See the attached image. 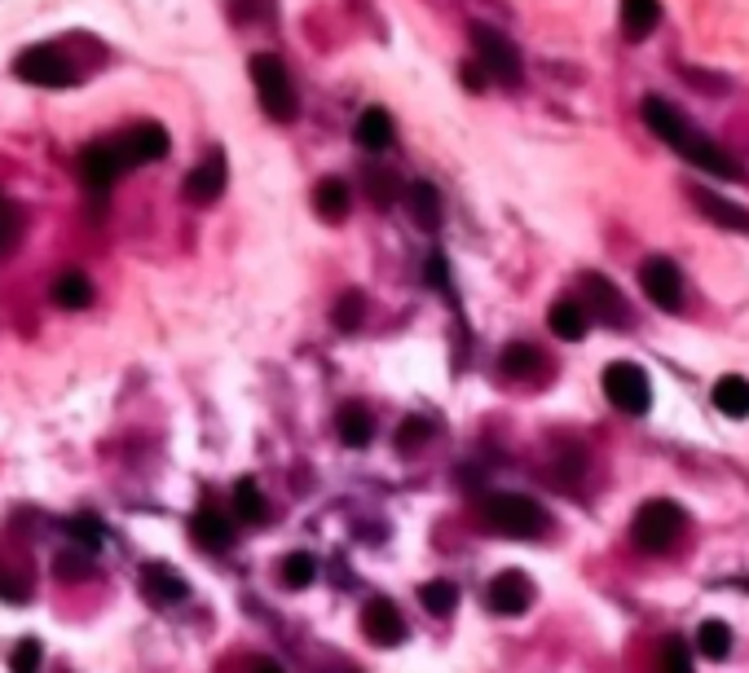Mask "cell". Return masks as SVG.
Masks as SVG:
<instances>
[{"mask_svg":"<svg viewBox=\"0 0 749 673\" xmlns=\"http://www.w3.org/2000/svg\"><path fill=\"white\" fill-rule=\"evenodd\" d=\"M225 190V154L212 150L199 158V167L186 177V199L190 203H216V194Z\"/></svg>","mask_w":749,"mask_h":673,"instance_id":"cell-15","label":"cell"},{"mask_svg":"<svg viewBox=\"0 0 749 673\" xmlns=\"http://www.w3.org/2000/svg\"><path fill=\"white\" fill-rule=\"evenodd\" d=\"M423 278H428L432 286H445V260H441V256H432V260L423 264Z\"/></svg>","mask_w":749,"mask_h":673,"instance_id":"cell-40","label":"cell"},{"mask_svg":"<svg viewBox=\"0 0 749 673\" xmlns=\"http://www.w3.org/2000/svg\"><path fill=\"white\" fill-rule=\"evenodd\" d=\"M54 304L58 308H89L93 304V282H89V273H80V269H62L58 273V282H54Z\"/></svg>","mask_w":749,"mask_h":673,"instance_id":"cell-24","label":"cell"},{"mask_svg":"<svg viewBox=\"0 0 749 673\" xmlns=\"http://www.w3.org/2000/svg\"><path fill=\"white\" fill-rule=\"evenodd\" d=\"M697 651H701L705 660H727V651H732V629H727L723 621H701V629H697Z\"/></svg>","mask_w":749,"mask_h":673,"instance_id":"cell-29","label":"cell"},{"mask_svg":"<svg viewBox=\"0 0 749 673\" xmlns=\"http://www.w3.org/2000/svg\"><path fill=\"white\" fill-rule=\"evenodd\" d=\"M251 673H282V669H278L273 660H256V664H251Z\"/></svg>","mask_w":749,"mask_h":673,"instance_id":"cell-42","label":"cell"},{"mask_svg":"<svg viewBox=\"0 0 749 673\" xmlns=\"http://www.w3.org/2000/svg\"><path fill=\"white\" fill-rule=\"evenodd\" d=\"M54 572H58L62 581H71V577H89V572H93V555H89V551H80V546H67V551H58V555H54Z\"/></svg>","mask_w":749,"mask_h":673,"instance_id":"cell-33","label":"cell"},{"mask_svg":"<svg viewBox=\"0 0 749 673\" xmlns=\"http://www.w3.org/2000/svg\"><path fill=\"white\" fill-rule=\"evenodd\" d=\"M132 167V158H128V150H124V141L115 137V141H93V145H84L80 150V158H75V173H80V181L89 186V190H110L124 173Z\"/></svg>","mask_w":749,"mask_h":673,"instance_id":"cell-6","label":"cell"},{"mask_svg":"<svg viewBox=\"0 0 749 673\" xmlns=\"http://www.w3.org/2000/svg\"><path fill=\"white\" fill-rule=\"evenodd\" d=\"M40 664H45L40 638H23V642L14 647V656H10V669H14V673H40Z\"/></svg>","mask_w":749,"mask_h":673,"instance_id":"cell-37","label":"cell"},{"mask_svg":"<svg viewBox=\"0 0 749 673\" xmlns=\"http://www.w3.org/2000/svg\"><path fill=\"white\" fill-rule=\"evenodd\" d=\"M141 590L155 599V603H186V599H190V581H186L182 572L164 568V564L141 568Z\"/></svg>","mask_w":749,"mask_h":673,"instance_id":"cell-16","label":"cell"},{"mask_svg":"<svg viewBox=\"0 0 749 673\" xmlns=\"http://www.w3.org/2000/svg\"><path fill=\"white\" fill-rule=\"evenodd\" d=\"M468 36H472V49H477V67H481L490 80H499V84H520V80H525V62H520L516 45H512L499 27L472 23Z\"/></svg>","mask_w":749,"mask_h":673,"instance_id":"cell-4","label":"cell"},{"mask_svg":"<svg viewBox=\"0 0 749 673\" xmlns=\"http://www.w3.org/2000/svg\"><path fill=\"white\" fill-rule=\"evenodd\" d=\"M362 317H366V299H362L358 291H344L340 304H336V312H331V321H336L340 330H358Z\"/></svg>","mask_w":749,"mask_h":673,"instance_id":"cell-34","label":"cell"},{"mask_svg":"<svg viewBox=\"0 0 749 673\" xmlns=\"http://www.w3.org/2000/svg\"><path fill=\"white\" fill-rule=\"evenodd\" d=\"M362 634L375 642V647H397L406 642V616L393 599H371L362 607Z\"/></svg>","mask_w":749,"mask_h":673,"instance_id":"cell-11","label":"cell"},{"mask_svg":"<svg viewBox=\"0 0 749 673\" xmlns=\"http://www.w3.org/2000/svg\"><path fill=\"white\" fill-rule=\"evenodd\" d=\"M0 599H10V603L32 599V568L10 551H0Z\"/></svg>","mask_w":749,"mask_h":673,"instance_id":"cell-18","label":"cell"},{"mask_svg":"<svg viewBox=\"0 0 749 673\" xmlns=\"http://www.w3.org/2000/svg\"><path fill=\"white\" fill-rule=\"evenodd\" d=\"M485 80H490V75H485L477 62H468V67H464V84H468V88H485Z\"/></svg>","mask_w":749,"mask_h":673,"instance_id":"cell-41","label":"cell"},{"mask_svg":"<svg viewBox=\"0 0 749 673\" xmlns=\"http://www.w3.org/2000/svg\"><path fill=\"white\" fill-rule=\"evenodd\" d=\"M67 533H71V542L80 546V551H97L102 546V524L93 520V516H75V520H67Z\"/></svg>","mask_w":749,"mask_h":673,"instance_id":"cell-36","label":"cell"},{"mask_svg":"<svg viewBox=\"0 0 749 673\" xmlns=\"http://www.w3.org/2000/svg\"><path fill=\"white\" fill-rule=\"evenodd\" d=\"M481 524L499 538H516V542H529V538H542L547 533V511L538 507L534 497H520V493H494L485 497L481 507Z\"/></svg>","mask_w":749,"mask_h":673,"instance_id":"cell-2","label":"cell"},{"mask_svg":"<svg viewBox=\"0 0 749 673\" xmlns=\"http://www.w3.org/2000/svg\"><path fill=\"white\" fill-rule=\"evenodd\" d=\"M406 199H410V216H414V225H423V229H436V225H441V190H436V186L414 181Z\"/></svg>","mask_w":749,"mask_h":673,"instance_id":"cell-26","label":"cell"},{"mask_svg":"<svg viewBox=\"0 0 749 673\" xmlns=\"http://www.w3.org/2000/svg\"><path fill=\"white\" fill-rule=\"evenodd\" d=\"M234 516H238L243 524H251V529H260V524L269 520V501H265V493H260V484H256L251 475H243V480L234 484Z\"/></svg>","mask_w":749,"mask_h":673,"instance_id":"cell-19","label":"cell"},{"mask_svg":"<svg viewBox=\"0 0 749 673\" xmlns=\"http://www.w3.org/2000/svg\"><path fill=\"white\" fill-rule=\"evenodd\" d=\"M679 533H683V511L675 507V501L657 497V501H644V507L635 511L631 538H635V546H640V551L662 555V551H670V546L679 542Z\"/></svg>","mask_w":749,"mask_h":673,"instance_id":"cell-5","label":"cell"},{"mask_svg":"<svg viewBox=\"0 0 749 673\" xmlns=\"http://www.w3.org/2000/svg\"><path fill=\"white\" fill-rule=\"evenodd\" d=\"M640 286H644V295H648L657 308H679V304H683V273H679V264L666 260V256H653V260L640 264Z\"/></svg>","mask_w":749,"mask_h":673,"instance_id":"cell-9","label":"cell"},{"mask_svg":"<svg viewBox=\"0 0 749 673\" xmlns=\"http://www.w3.org/2000/svg\"><path fill=\"white\" fill-rule=\"evenodd\" d=\"M19 238H23V216H19V208H14V203L0 199V256L14 251V247H19Z\"/></svg>","mask_w":749,"mask_h":673,"instance_id":"cell-35","label":"cell"},{"mask_svg":"<svg viewBox=\"0 0 749 673\" xmlns=\"http://www.w3.org/2000/svg\"><path fill=\"white\" fill-rule=\"evenodd\" d=\"M124 150H128V158H132V167L137 163H155V158H164L168 154V128L164 123H155V119H145V123H132L124 137Z\"/></svg>","mask_w":749,"mask_h":673,"instance_id":"cell-13","label":"cell"},{"mask_svg":"<svg viewBox=\"0 0 749 673\" xmlns=\"http://www.w3.org/2000/svg\"><path fill=\"white\" fill-rule=\"evenodd\" d=\"M371 436H375V418H371V410H366V405H358V401H353V405H344V410H340V440H344L349 449H362Z\"/></svg>","mask_w":749,"mask_h":673,"instance_id":"cell-27","label":"cell"},{"mask_svg":"<svg viewBox=\"0 0 749 673\" xmlns=\"http://www.w3.org/2000/svg\"><path fill=\"white\" fill-rule=\"evenodd\" d=\"M190 533H195V542H199L203 551H225V546L234 542V524H230V516L216 507L212 497L199 501V511H195V520H190Z\"/></svg>","mask_w":749,"mask_h":673,"instance_id":"cell-14","label":"cell"},{"mask_svg":"<svg viewBox=\"0 0 749 673\" xmlns=\"http://www.w3.org/2000/svg\"><path fill=\"white\" fill-rule=\"evenodd\" d=\"M582 295H586L582 308H590L605 326H631V304H627V295H622L609 278L586 273V278H582ZM590 312H586V317H590Z\"/></svg>","mask_w":749,"mask_h":673,"instance_id":"cell-10","label":"cell"},{"mask_svg":"<svg viewBox=\"0 0 749 673\" xmlns=\"http://www.w3.org/2000/svg\"><path fill=\"white\" fill-rule=\"evenodd\" d=\"M247 71H251V84H256V97H260L265 115H269L273 123H291L295 110H300V102H295V84H291L282 58L256 54V58L247 62Z\"/></svg>","mask_w":749,"mask_h":673,"instance_id":"cell-3","label":"cell"},{"mask_svg":"<svg viewBox=\"0 0 749 673\" xmlns=\"http://www.w3.org/2000/svg\"><path fill=\"white\" fill-rule=\"evenodd\" d=\"M640 115H644V123L670 145V150H679L692 167H705V173H714V177H727V181H745V167H740V158L736 154H727L723 145H714L710 137H701L666 97H644V106H640Z\"/></svg>","mask_w":749,"mask_h":673,"instance_id":"cell-1","label":"cell"},{"mask_svg":"<svg viewBox=\"0 0 749 673\" xmlns=\"http://www.w3.org/2000/svg\"><path fill=\"white\" fill-rule=\"evenodd\" d=\"M353 137H358V145H366V150H388V145H393V115H388L384 106L362 110Z\"/></svg>","mask_w":749,"mask_h":673,"instance_id":"cell-23","label":"cell"},{"mask_svg":"<svg viewBox=\"0 0 749 673\" xmlns=\"http://www.w3.org/2000/svg\"><path fill=\"white\" fill-rule=\"evenodd\" d=\"M419 603L432 616H449V612L459 607V590H455V581H423L419 586Z\"/></svg>","mask_w":749,"mask_h":673,"instance_id":"cell-30","label":"cell"},{"mask_svg":"<svg viewBox=\"0 0 749 673\" xmlns=\"http://www.w3.org/2000/svg\"><path fill=\"white\" fill-rule=\"evenodd\" d=\"M657 673H692V647L683 638H666L657 651Z\"/></svg>","mask_w":749,"mask_h":673,"instance_id":"cell-32","label":"cell"},{"mask_svg":"<svg viewBox=\"0 0 749 673\" xmlns=\"http://www.w3.org/2000/svg\"><path fill=\"white\" fill-rule=\"evenodd\" d=\"M662 19V5L657 0H622V27L631 40H644Z\"/></svg>","mask_w":749,"mask_h":673,"instance_id":"cell-28","label":"cell"},{"mask_svg":"<svg viewBox=\"0 0 749 673\" xmlns=\"http://www.w3.org/2000/svg\"><path fill=\"white\" fill-rule=\"evenodd\" d=\"M14 75L19 80H27V84H40V88H71L80 75H75V67L58 54V49H49V45H36V49H23L19 54V62H14Z\"/></svg>","mask_w":749,"mask_h":673,"instance_id":"cell-7","label":"cell"},{"mask_svg":"<svg viewBox=\"0 0 749 673\" xmlns=\"http://www.w3.org/2000/svg\"><path fill=\"white\" fill-rule=\"evenodd\" d=\"M586 308L577 304V299H555L551 304V312H547V326H551V334H560V340H582V334H586Z\"/></svg>","mask_w":749,"mask_h":673,"instance_id":"cell-22","label":"cell"},{"mask_svg":"<svg viewBox=\"0 0 749 673\" xmlns=\"http://www.w3.org/2000/svg\"><path fill=\"white\" fill-rule=\"evenodd\" d=\"M428 432H432V427H428L423 418H406V423H401V436H397V445H401V449L410 453V449H414V445H419V440H423Z\"/></svg>","mask_w":749,"mask_h":673,"instance_id":"cell-39","label":"cell"},{"mask_svg":"<svg viewBox=\"0 0 749 673\" xmlns=\"http://www.w3.org/2000/svg\"><path fill=\"white\" fill-rule=\"evenodd\" d=\"M278 577H282V586H286V590H305V586H314V577H318V564H314V555L295 551V555H286V559H282Z\"/></svg>","mask_w":749,"mask_h":673,"instance_id":"cell-31","label":"cell"},{"mask_svg":"<svg viewBox=\"0 0 749 673\" xmlns=\"http://www.w3.org/2000/svg\"><path fill=\"white\" fill-rule=\"evenodd\" d=\"M692 203H697V212L705 221H714L723 229H736V234H749V212L745 208H736V203H727V199H718L710 190H692Z\"/></svg>","mask_w":749,"mask_h":673,"instance_id":"cell-17","label":"cell"},{"mask_svg":"<svg viewBox=\"0 0 749 673\" xmlns=\"http://www.w3.org/2000/svg\"><path fill=\"white\" fill-rule=\"evenodd\" d=\"M499 370H503L507 379H534V375L542 370V353H538L534 344L516 340V344H507V349H503V357H499Z\"/></svg>","mask_w":749,"mask_h":673,"instance_id":"cell-25","label":"cell"},{"mask_svg":"<svg viewBox=\"0 0 749 673\" xmlns=\"http://www.w3.org/2000/svg\"><path fill=\"white\" fill-rule=\"evenodd\" d=\"M710 401H714V410L727 414V418H749V379H740V375L718 379L714 392H710Z\"/></svg>","mask_w":749,"mask_h":673,"instance_id":"cell-21","label":"cell"},{"mask_svg":"<svg viewBox=\"0 0 749 673\" xmlns=\"http://www.w3.org/2000/svg\"><path fill=\"white\" fill-rule=\"evenodd\" d=\"M349 208H353V194H349V186H344V181L327 177V181L314 190V212H318L327 225H340V221L349 216Z\"/></svg>","mask_w":749,"mask_h":673,"instance_id":"cell-20","label":"cell"},{"mask_svg":"<svg viewBox=\"0 0 749 673\" xmlns=\"http://www.w3.org/2000/svg\"><path fill=\"white\" fill-rule=\"evenodd\" d=\"M485 603H490V612H499V616H520L529 603H534V581L525 577V572H499L490 586H485Z\"/></svg>","mask_w":749,"mask_h":673,"instance_id":"cell-12","label":"cell"},{"mask_svg":"<svg viewBox=\"0 0 749 673\" xmlns=\"http://www.w3.org/2000/svg\"><path fill=\"white\" fill-rule=\"evenodd\" d=\"M366 190H371V203H375V208H393V199H397V177L384 173V167H371V173H366Z\"/></svg>","mask_w":749,"mask_h":673,"instance_id":"cell-38","label":"cell"},{"mask_svg":"<svg viewBox=\"0 0 749 673\" xmlns=\"http://www.w3.org/2000/svg\"><path fill=\"white\" fill-rule=\"evenodd\" d=\"M605 397H609L622 414H648V405H653V383H648V375H644L640 366L613 362V366L605 370Z\"/></svg>","mask_w":749,"mask_h":673,"instance_id":"cell-8","label":"cell"}]
</instances>
